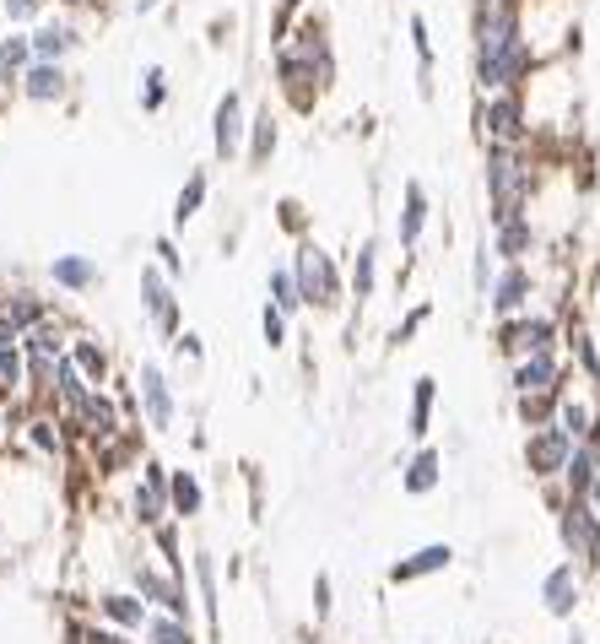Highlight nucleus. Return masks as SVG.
I'll return each mask as SVG.
<instances>
[{"mask_svg": "<svg viewBox=\"0 0 600 644\" xmlns=\"http://www.w3.org/2000/svg\"><path fill=\"white\" fill-rule=\"evenodd\" d=\"M536 158L530 147H481V190H487V228L525 217L536 201Z\"/></svg>", "mask_w": 600, "mask_h": 644, "instance_id": "f257e3e1", "label": "nucleus"}, {"mask_svg": "<svg viewBox=\"0 0 600 644\" xmlns=\"http://www.w3.org/2000/svg\"><path fill=\"white\" fill-rule=\"evenodd\" d=\"M536 71H541L536 38H519V44H503V49H470L476 93H525Z\"/></svg>", "mask_w": 600, "mask_h": 644, "instance_id": "f03ea898", "label": "nucleus"}, {"mask_svg": "<svg viewBox=\"0 0 600 644\" xmlns=\"http://www.w3.org/2000/svg\"><path fill=\"white\" fill-rule=\"evenodd\" d=\"M476 136L481 147H530V98L525 93H481L476 98Z\"/></svg>", "mask_w": 600, "mask_h": 644, "instance_id": "7ed1b4c3", "label": "nucleus"}, {"mask_svg": "<svg viewBox=\"0 0 600 644\" xmlns=\"http://www.w3.org/2000/svg\"><path fill=\"white\" fill-rule=\"evenodd\" d=\"M563 330H568L563 315L525 309V315H514V320L492 325V347H498L503 363H519V357H530V352H563Z\"/></svg>", "mask_w": 600, "mask_h": 644, "instance_id": "20e7f679", "label": "nucleus"}, {"mask_svg": "<svg viewBox=\"0 0 600 644\" xmlns=\"http://www.w3.org/2000/svg\"><path fill=\"white\" fill-rule=\"evenodd\" d=\"M293 277H298V293L308 309H341L346 299H352V288H346V271L335 266V255H325L314 239H303L298 250H293Z\"/></svg>", "mask_w": 600, "mask_h": 644, "instance_id": "39448f33", "label": "nucleus"}, {"mask_svg": "<svg viewBox=\"0 0 600 644\" xmlns=\"http://www.w3.org/2000/svg\"><path fill=\"white\" fill-rule=\"evenodd\" d=\"M558 509V542L563 552L585 569V574H600V514L590 498H563L552 503Z\"/></svg>", "mask_w": 600, "mask_h": 644, "instance_id": "423d86ee", "label": "nucleus"}, {"mask_svg": "<svg viewBox=\"0 0 600 644\" xmlns=\"http://www.w3.org/2000/svg\"><path fill=\"white\" fill-rule=\"evenodd\" d=\"M568 385H574V363L563 352H530L509 363V396H568Z\"/></svg>", "mask_w": 600, "mask_h": 644, "instance_id": "0eeeda50", "label": "nucleus"}, {"mask_svg": "<svg viewBox=\"0 0 600 644\" xmlns=\"http://www.w3.org/2000/svg\"><path fill=\"white\" fill-rule=\"evenodd\" d=\"M525 38V0H470V49H503Z\"/></svg>", "mask_w": 600, "mask_h": 644, "instance_id": "6e6552de", "label": "nucleus"}, {"mask_svg": "<svg viewBox=\"0 0 600 644\" xmlns=\"http://www.w3.org/2000/svg\"><path fill=\"white\" fill-rule=\"evenodd\" d=\"M131 591L147 602L151 612H168V618H195V596H189V580L168 574L162 563H136L131 569Z\"/></svg>", "mask_w": 600, "mask_h": 644, "instance_id": "1a4fd4ad", "label": "nucleus"}, {"mask_svg": "<svg viewBox=\"0 0 600 644\" xmlns=\"http://www.w3.org/2000/svg\"><path fill=\"white\" fill-rule=\"evenodd\" d=\"M142 315L151 320V330H157L162 341H173V336L184 330V299H179V282H173L157 260L142 266Z\"/></svg>", "mask_w": 600, "mask_h": 644, "instance_id": "9d476101", "label": "nucleus"}, {"mask_svg": "<svg viewBox=\"0 0 600 644\" xmlns=\"http://www.w3.org/2000/svg\"><path fill=\"white\" fill-rule=\"evenodd\" d=\"M131 385H136L142 423H147L151 434H168V428H173V417H179V396H173L168 368H162V363H151V357H142V363H136V374H131Z\"/></svg>", "mask_w": 600, "mask_h": 644, "instance_id": "9b49d317", "label": "nucleus"}, {"mask_svg": "<svg viewBox=\"0 0 600 644\" xmlns=\"http://www.w3.org/2000/svg\"><path fill=\"white\" fill-rule=\"evenodd\" d=\"M244 136H249V104L238 87H228L211 109V158L217 162H233L244 158Z\"/></svg>", "mask_w": 600, "mask_h": 644, "instance_id": "f8f14e48", "label": "nucleus"}, {"mask_svg": "<svg viewBox=\"0 0 600 644\" xmlns=\"http://www.w3.org/2000/svg\"><path fill=\"white\" fill-rule=\"evenodd\" d=\"M568 455H574V439L552 423V428H536V434H525V472L536 477V483L558 487L563 477V466H568Z\"/></svg>", "mask_w": 600, "mask_h": 644, "instance_id": "ddd939ff", "label": "nucleus"}, {"mask_svg": "<svg viewBox=\"0 0 600 644\" xmlns=\"http://www.w3.org/2000/svg\"><path fill=\"white\" fill-rule=\"evenodd\" d=\"M428 222H433V195H428L423 179H406L401 184V211H395V244H401V255H417L423 250Z\"/></svg>", "mask_w": 600, "mask_h": 644, "instance_id": "4468645a", "label": "nucleus"}, {"mask_svg": "<svg viewBox=\"0 0 600 644\" xmlns=\"http://www.w3.org/2000/svg\"><path fill=\"white\" fill-rule=\"evenodd\" d=\"M536 266H498V282H492V293H487V315L492 320H514V315H525L530 304H536Z\"/></svg>", "mask_w": 600, "mask_h": 644, "instance_id": "2eb2a0df", "label": "nucleus"}, {"mask_svg": "<svg viewBox=\"0 0 600 644\" xmlns=\"http://www.w3.org/2000/svg\"><path fill=\"white\" fill-rule=\"evenodd\" d=\"M579 602H585V569H579L574 558L552 563V569L541 574V607H547V618H558V623H574Z\"/></svg>", "mask_w": 600, "mask_h": 644, "instance_id": "dca6fc26", "label": "nucleus"}, {"mask_svg": "<svg viewBox=\"0 0 600 644\" xmlns=\"http://www.w3.org/2000/svg\"><path fill=\"white\" fill-rule=\"evenodd\" d=\"M487 244H492V255H498L503 266H530V260L541 255V228H536V217L525 211V217H509V222H498Z\"/></svg>", "mask_w": 600, "mask_h": 644, "instance_id": "f3484780", "label": "nucleus"}, {"mask_svg": "<svg viewBox=\"0 0 600 644\" xmlns=\"http://www.w3.org/2000/svg\"><path fill=\"white\" fill-rule=\"evenodd\" d=\"M71 65H54V60H33L27 65V76H22V87H16V98L22 104H38V109H49V104H65L71 98Z\"/></svg>", "mask_w": 600, "mask_h": 644, "instance_id": "a211bd4d", "label": "nucleus"}, {"mask_svg": "<svg viewBox=\"0 0 600 644\" xmlns=\"http://www.w3.org/2000/svg\"><path fill=\"white\" fill-rule=\"evenodd\" d=\"M93 612H98V623H109V629H125V634H142L151 623V607L136 596V591H98V602H93Z\"/></svg>", "mask_w": 600, "mask_h": 644, "instance_id": "6ab92c4d", "label": "nucleus"}, {"mask_svg": "<svg viewBox=\"0 0 600 644\" xmlns=\"http://www.w3.org/2000/svg\"><path fill=\"white\" fill-rule=\"evenodd\" d=\"M27 38H33V60H54V65H65L82 49V33L65 16H44L38 27H27Z\"/></svg>", "mask_w": 600, "mask_h": 644, "instance_id": "aec40b11", "label": "nucleus"}, {"mask_svg": "<svg viewBox=\"0 0 600 644\" xmlns=\"http://www.w3.org/2000/svg\"><path fill=\"white\" fill-rule=\"evenodd\" d=\"M71 363L87 374V385H93V390H109V385H114V352H109V341H103V336L76 330V336H71Z\"/></svg>", "mask_w": 600, "mask_h": 644, "instance_id": "412c9836", "label": "nucleus"}, {"mask_svg": "<svg viewBox=\"0 0 600 644\" xmlns=\"http://www.w3.org/2000/svg\"><path fill=\"white\" fill-rule=\"evenodd\" d=\"M439 487H444V450L417 445V450L406 455V466H401V493H406V498H428V493H439Z\"/></svg>", "mask_w": 600, "mask_h": 644, "instance_id": "4be33fe9", "label": "nucleus"}, {"mask_svg": "<svg viewBox=\"0 0 600 644\" xmlns=\"http://www.w3.org/2000/svg\"><path fill=\"white\" fill-rule=\"evenodd\" d=\"M450 563H454L450 542H428V547L406 552L401 563H390V585H417V580H428V574H444Z\"/></svg>", "mask_w": 600, "mask_h": 644, "instance_id": "5701e85b", "label": "nucleus"}, {"mask_svg": "<svg viewBox=\"0 0 600 644\" xmlns=\"http://www.w3.org/2000/svg\"><path fill=\"white\" fill-rule=\"evenodd\" d=\"M49 282L60 288V293H71V299H82V293H93L98 282H103V271H98V260L93 255H54L49 260Z\"/></svg>", "mask_w": 600, "mask_h": 644, "instance_id": "b1692460", "label": "nucleus"}, {"mask_svg": "<svg viewBox=\"0 0 600 644\" xmlns=\"http://www.w3.org/2000/svg\"><path fill=\"white\" fill-rule=\"evenodd\" d=\"M277 147H282V120H277V109H271V104H260V109L249 114L244 162H249V168H266V162L277 158Z\"/></svg>", "mask_w": 600, "mask_h": 644, "instance_id": "393cba45", "label": "nucleus"}, {"mask_svg": "<svg viewBox=\"0 0 600 644\" xmlns=\"http://www.w3.org/2000/svg\"><path fill=\"white\" fill-rule=\"evenodd\" d=\"M433 406H439V379H433V374H417V379H412V406H406V439H412V445H428V434H433Z\"/></svg>", "mask_w": 600, "mask_h": 644, "instance_id": "a878e982", "label": "nucleus"}, {"mask_svg": "<svg viewBox=\"0 0 600 644\" xmlns=\"http://www.w3.org/2000/svg\"><path fill=\"white\" fill-rule=\"evenodd\" d=\"M600 483V445H574L563 477H558V493L563 498H590V487Z\"/></svg>", "mask_w": 600, "mask_h": 644, "instance_id": "bb28decb", "label": "nucleus"}, {"mask_svg": "<svg viewBox=\"0 0 600 644\" xmlns=\"http://www.w3.org/2000/svg\"><path fill=\"white\" fill-rule=\"evenodd\" d=\"M93 396V385H87V374L71 363V352L54 363V390H49V401H44V412H76L82 401Z\"/></svg>", "mask_w": 600, "mask_h": 644, "instance_id": "cd10ccee", "label": "nucleus"}, {"mask_svg": "<svg viewBox=\"0 0 600 644\" xmlns=\"http://www.w3.org/2000/svg\"><path fill=\"white\" fill-rule=\"evenodd\" d=\"M22 439H27L38 455H49V461H60V455L71 450V434H65L60 412H33V417L22 423Z\"/></svg>", "mask_w": 600, "mask_h": 644, "instance_id": "c85d7f7f", "label": "nucleus"}, {"mask_svg": "<svg viewBox=\"0 0 600 644\" xmlns=\"http://www.w3.org/2000/svg\"><path fill=\"white\" fill-rule=\"evenodd\" d=\"M206 195H211V173H206V168H189V179L179 184L173 211H168V217H173V233H179V228H189V222L206 211Z\"/></svg>", "mask_w": 600, "mask_h": 644, "instance_id": "c756f323", "label": "nucleus"}, {"mask_svg": "<svg viewBox=\"0 0 600 644\" xmlns=\"http://www.w3.org/2000/svg\"><path fill=\"white\" fill-rule=\"evenodd\" d=\"M168 509H173V520H184V525L206 509V487H200V477H195L189 466L168 472Z\"/></svg>", "mask_w": 600, "mask_h": 644, "instance_id": "7c9ffc66", "label": "nucleus"}, {"mask_svg": "<svg viewBox=\"0 0 600 644\" xmlns=\"http://www.w3.org/2000/svg\"><path fill=\"white\" fill-rule=\"evenodd\" d=\"M346 288L357 304H368L379 293V239H363L357 255H352V271H346Z\"/></svg>", "mask_w": 600, "mask_h": 644, "instance_id": "2f4dec72", "label": "nucleus"}, {"mask_svg": "<svg viewBox=\"0 0 600 644\" xmlns=\"http://www.w3.org/2000/svg\"><path fill=\"white\" fill-rule=\"evenodd\" d=\"M5 320H11L16 330H22V336H27L33 325L54 320V315H49V299H44L38 288H11V293H5Z\"/></svg>", "mask_w": 600, "mask_h": 644, "instance_id": "473e14b6", "label": "nucleus"}, {"mask_svg": "<svg viewBox=\"0 0 600 644\" xmlns=\"http://www.w3.org/2000/svg\"><path fill=\"white\" fill-rule=\"evenodd\" d=\"M131 520H136L142 531H157L162 520H173V509H168V487L136 483V493H131Z\"/></svg>", "mask_w": 600, "mask_h": 644, "instance_id": "72a5a7b5", "label": "nucleus"}, {"mask_svg": "<svg viewBox=\"0 0 600 644\" xmlns=\"http://www.w3.org/2000/svg\"><path fill=\"white\" fill-rule=\"evenodd\" d=\"M71 336H76V330H65L60 320H44L22 336V352H27V357H65V352H71Z\"/></svg>", "mask_w": 600, "mask_h": 644, "instance_id": "f704fd0d", "label": "nucleus"}, {"mask_svg": "<svg viewBox=\"0 0 600 644\" xmlns=\"http://www.w3.org/2000/svg\"><path fill=\"white\" fill-rule=\"evenodd\" d=\"M266 304H277L287 320H298L303 309V293H298V277H293V266H271V277H266Z\"/></svg>", "mask_w": 600, "mask_h": 644, "instance_id": "c9c22d12", "label": "nucleus"}, {"mask_svg": "<svg viewBox=\"0 0 600 644\" xmlns=\"http://www.w3.org/2000/svg\"><path fill=\"white\" fill-rule=\"evenodd\" d=\"M558 406H563V396H514V417H519L525 434L552 428L558 423Z\"/></svg>", "mask_w": 600, "mask_h": 644, "instance_id": "e433bc0d", "label": "nucleus"}, {"mask_svg": "<svg viewBox=\"0 0 600 644\" xmlns=\"http://www.w3.org/2000/svg\"><path fill=\"white\" fill-rule=\"evenodd\" d=\"M189 574H195V591H200V607H206V618L217 623V558L200 547V552L189 558Z\"/></svg>", "mask_w": 600, "mask_h": 644, "instance_id": "4c0bfd02", "label": "nucleus"}, {"mask_svg": "<svg viewBox=\"0 0 600 644\" xmlns=\"http://www.w3.org/2000/svg\"><path fill=\"white\" fill-rule=\"evenodd\" d=\"M142 640L147 644H200L184 618H168V612H151V623L142 629Z\"/></svg>", "mask_w": 600, "mask_h": 644, "instance_id": "58836bf2", "label": "nucleus"}, {"mask_svg": "<svg viewBox=\"0 0 600 644\" xmlns=\"http://www.w3.org/2000/svg\"><path fill=\"white\" fill-rule=\"evenodd\" d=\"M179 531H184V520H162V525L151 531V547L162 552V569L184 580V552H179Z\"/></svg>", "mask_w": 600, "mask_h": 644, "instance_id": "ea45409f", "label": "nucleus"}, {"mask_svg": "<svg viewBox=\"0 0 600 644\" xmlns=\"http://www.w3.org/2000/svg\"><path fill=\"white\" fill-rule=\"evenodd\" d=\"M498 266H503V260H498V255H492V244L481 239V244H476V255H470V288H476V299H481V304H487V293H492V282H498Z\"/></svg>", "mask_w": 600, "mask_h": 644, "instance_id": "a19ab883", "label": "nucleus"}, {"mask_svg": "<svg viewBox=\"0 0 600 644\" xmlns=\"http://www.w3.org/2000/svg\"><path fill=\"white\" fill-rule=\"evenodd\" d=\"M406 33H412V49H417V76H423V93H433V38H428V22H423V16H412V22H406Z\"/></svg>", "mask_w": 600, "mask_h": 644, "instance_id": "79ce46f5", "label": "nucleus"}, {"mask_svg": "<svg viewBox=\"0 0 600 644\" xmlns=\"http://www.w3.org/2000/svg\"><path fill=\"white\" fill-rule=\"evenodd\" d=\"M142 114H162V104H168V71L162 65H147L142 71Z\"/></svg>", "mask_w": 600, "mask_h": 644, "instance_id": "37998d69", "label": "nucleus"}, {"mask_svg": "<svg viewBox=\"0 0 600 644\" xmlns=\"http://www.w3.org/2000/svg\"><path fill=\"white\" fill-rule=\"evenodd\" d=\"M260 336H266V347H271V352H282V347L293 341V320H287L277 304H266V309H260Z\"/></svg>", "mask_w": 600, "mask_h": 644, "instance_id": "c03bdc74", "label": "nucleus"}, {"mask_svg": "<svg viewBox=\"0 0 600 644\" xmlns=\"http://www.w3.org/2000/svg\"><path fill=\"white\" fill-rule=\"evenodd\" d=\"M151 260H157L173 282H184V255H179V239H173V233H157V239H151Z\"/></svg>", "mask_w": 600, "mask_h": 644, "instance_id": "a18cd8bd", "label": "nucleus"}, {"mask_svg": "<svg viewBox=\"0 0 600 644\" xmlns=\"http://www.w3.org/2000/svg\"><path fill=\"white\" fill-rule=\"evenodd\" d=\"M71 644H131V634L109 623H71Z\"/></svg>", "mask_w": 600, "mask_h": 644, "instance_id": "49530a36", "label": "nucleus"}, {"mask_svg": "<svg viewBox=\"0 0 600 644\" xmlns=\"http://www.w3.org/2000/svg\"><path fill=\"white\" fill-rule=\"evenodd\" d=\"M44 5H49V0H0V11H5L11 27H27V22L38 27V22H44Z\"/></svg>", "mask_w": 600, "mask_h": 644, "instance_id": "de8ad7c7", "label": "nucleus"}, {"mask_svg": "<svg viewBox=\"0 0 600 644\" xmlns=\"http://www.w3.org/2000/svg\"><path fill=\"white\" fill-rule=\"evenodd\" d=\"M277 222H282V228H287V233H293V239H308V217H303V206L298 201H293V195H287V201H282V206H277Z\"/></svg>", "mask_w": 600, "mask_h": 644, "instance_id": "09e8293b", "label": "nucleus"}, {"mask_svg": "<svg viewBox=\"0 0 600 644\" xmlns=\"http://www.w3.org/2000/svg\"><path fill=\"white\" fill-rule=\"evenodd\" d=\"M335 612V585H330V574H314V623H325Z\"/></svg>", "mask_w": 600, "mask_h": 644, "instance_id": "8fccbe9b", "label": "nucleus"}, {"mask_svg": "<svg viewBox=\"0 0 600 644\" xmlns=\"http://www.w3.org/2000/svg\"><path fill=\"white\" fill-rule=\"evenodd\" d=\"M173 352H179V357H189V363H200V357H206V341H200V330H189V325H184V330L173 336Z\"/></svg>", "mask_w": 600, "mask_h": 644, "instance_id": "3c124183", "label": "nucleus"}, {"mask_svg": "<svg viewBox=\"0 0 600 644\" xmlns=\"http://www.w3.org/2000/svg\"><path fill=\"white\" fill-rule=\"evenodd\" d=\"M428 315H433V309H428V304H417V309H412L406 320L395 325V336H390V341H395V347H406V341H412V336H417V330L428 325Z\"/></svg>", "mask_w": 600, "mask_h": 644, "instance_id": "603ef678", "label": "nucleus"}, {"mask_svg": "<svg viewBox=\"0 0 600 644\" xmlns=\"http://www.w3.org/2000/svg\"><path fill=\"white\" fill-rule=\"evenodd\" d=\"M11 347H22V330L0 315V352H11Z\"/></svg>", "mask_w": 600, "mask_h": 644, "instance_id": "864d4df0", "label": "nucleus"}, {"mask_svg": "<svg viewBox=\"0 0 600 644\" xmlns=\"http://www.w3.org/2000/svg\"><path fill=\"white\" fill-rule=\"evenodd\" d=\"M157 5H162V0H131V11H136V16H147V11H157Z\"/></svg>", "mask_w": 600, "mask_h": 644, "instance_id": "5fc2aeb1", "label": "nucleus"}, {"mask_svg": "<svg viewBox=\"0 0 600 644\" xmlns=\"http://www.w3.org/2000/svg\"><path fill=\"white\" fill-rule=\"evenodd\" d=\"M568 644H590V640H585V634H579V629H574V634H568Z\"/></svg>", "mask_w": 600, "mask_h": 644, "instance_id": "6e6d98bb", "label": "nucleus"}, {"mask_svg": "<svg viewBox=\"0 0 600 644\" xmlns=\"http://www.w3.org/2000/svg\"><path fill=\"white\" fill-rule=\"evenodd\" d=\"M0 315H5V293H0Z\"/></svg>", "mask_w": 600, "mask_h": 644, "instance_id": "4d7b16f0", "label": "nucleus"}]
</instances>
